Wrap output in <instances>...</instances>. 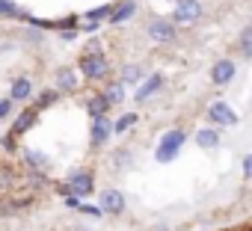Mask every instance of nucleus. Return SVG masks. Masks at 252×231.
Returning <instances> with one entry per match:
<instances>
[{
	"mask_svg": "<svg viewBox=\"0 0 252 231\" xmlns=\"http://www.w3.org/2000/svg\"><path fill=\"white\" fill-rule=\"evenodd\" d=\"M77 71H80L86 80H104V77H107V71H110V59H107L98 48H95V51H83Z\"/></svg>",
	"mask_w": 252,
	"mask_h": 231,
	"instance_id": "f03ea898",
	"label": "nucleus"
},
{
	"mask_svg": "<svg viewBox=\"0 0 252 231\" xmlns=\"http://www.w3.org/2000/svg\"><path fill=\"white\" fill-rule=\"evenodd\" d=\"M113 3H101V6H95V9H89V12H83V18L86 21H104V18H110L113 15Z\"/></svg>",
	"mask_w": 252,
	"mask_h": 231,
	"instance_id": "4be33fe9",
	"label": "nucleus"
},
{
	"mask_svg": "<svg viewBox=\"0 0 252 231\" xmlns=\"http://www.w3.org/2000/svg\"><path fill=\"white\" fill-rule=\"evenodd\" d=\"M113 166H116V169H128V166H131V151H128V148H119V151L113 154Z\"/></svg>",
	"mask_w": 252,
	"mask_h": 231,
	"instance_id": "5701e85b",
	"label": "nucleus"
},
{
	"mask_svg": "<svg viewBox=\"0 0 252 231\" xmlns=\"http://www.w3.org/2000/svg\"><path fill=\"white\" fill-rule=\"evenodd\" d=\"M208 119H211L214 125H220V128H231V125H237V113H234L225 101H214V104L208 107Z\"/></svg>",
	"mask_w": 252,
	"mask_h": 231,
	"instance_id": "1a4fd4ad",
	"label": "nucleus"
},
{
	"mask_svg": "<svg viewBox=\"0 0 252 231\" xmlns=\"http://www.w3.org/2000/svg\"><path fill=\"white\" fill-rule=\"evenodd\" d=\"M63 204H65V207H71V210H77V207H80V196L65 193V196H63Z\"/></svg>",
	"mask_w": 252,
	"mask_h": 231,
	"instance_id": "a878e982",
	"label": "nucleus"
},
{
	"mask_svg": "<svg viewBox=\"0 0 252 231\" xmlns=\"http://www.w3.org/2000/svg\"><path fill=\"white\" fill-rule=\"evenodd\" d=\"M234 77H237V62H234V59L222 57V59H217V62L211 65V83H214V86H228Z\"/></svg>",
	"mask_w": 252,
	"mask_h": 231,
	"instance_id": "0eeeda50",
	"label": "nucleus"
},
{
	"mask_svg": "<svg viewBox=\"0 0 252 231\" xmlns=\"http://www.w3.org/2000/svg\"><path fill=\"white\" fill-rule=\"evenodd\" d=\"M137 15V3H134V0H122V3L113 9V15L107 18L110 21V27H116V24H125V21H131Z\"/></svg>",
	"mask_w": 252,
	"mask_h": 231,
	"instance_id": "4468645a",
	"label": "nucleus"
},
{
	"mask_svg": "<svg viewBox=\"0 0 252 231\" xmlns=\"http://www.w3.org/2000/svg\"><path fill=\"white\" fill-rule=\"evenodd\" d=\"M193 140H196V145H199V148H205V151H214V148H220V143H222V134H220L217 128H199V131L193 134Z\"/></svg>",
	"mask_w": 252,
	"mask_h": 231,
	"instance_id": "f8f14e48",
	"label": "nucleus"
},
{
	"mask_svg": "<svg viewBox=\"0 0 252 231\" xmlns=\"http://www.w3.org/2000/svg\"><path fill=\"white\" fill-rule=\"evenodd\" d=\"M110 137H113V122L107 119V116H95V119H92V128H89V143H92V148L107 145Z\"/></svg>",
	"mask_w": 252,
	"mask_h": 231,
	"instance_id": "6e6552de",
	"label": "nucleus"
},
{
	"mask_svg": "<svg viewBox=\"0 0 252 231\" xmlns=\"http://www.w3.org/2000/svg\"><path fill=\"white\" fill-rule=\"evenodd\" d=\"M54 101H57V92H45V95L39 98V110H42V107H48V104H54Z\"/></svg>",
	"mask_w": 252,
	"mask_h": 231,
	"instance_id": "c85d7f7f",
	"label": "nucleus"
},
{
	"mask_svg": "<svg viewBox=\"0 0 252 231\" xmlns=\"http://www.w3.org/2000/svg\"><path fill=\"white\" fill-rule=\"evenodd\" d=\"M0 18H27V12L18 6V3H12V0H0Z\"/></svg>",
	"mask_w": 252,
	"mask_h": 231,
	"instance_id": "aec40b11",
	"label": "nucleus"
},
{
	"mask_svg": "<svg viewBox=\"0 0 252 231\" xmlns=\"http://www.w3.org/2000/svg\"><path fill=\"white\" fill-rule=\"evenodd\" d=\"M104 98H107L110 104H122V101H125V83H122V80H116V83H107V89H104Z\"/></svg>",
	"mask_w": 252,
	"mask_h": 231,
	"instance_id": "412c9836",
	"label": "nucleus"
},
{
	"mask_svg": "<svg viewBox=\"0 0 252 231\" xmlns=\"http://www.w3.org/2000/svg\"><path fill=\"white\" fill-rule=\"evenodd\" d=\"M243 178H246V181H252V154H246V157H243Z\"/></svg>",
	"mask_w": 252,
	"mask_h": 231,
	"instance_id": "cd10ccee",
	"label": "nucleus"
},
{
	"mask_svg": "<svg viewBox=\"0 0 252 231\" xmlns=\"http://www.w3.org/2000/svg\"><path fill=\"white\" fill-rule=\"evenodd\" d=\"M12 107H15V101H12V98H0V119H9Z\"/></svg>",
	"mask_w": 252,
	"mask_h": 231,
	"instance_id": "393cba45",
	"label": "nucleus"
},
{
	"mask_svg": "<svg viewBox=\"0 0 252 231\" xmlns=\"http://www.w3.org/2000/svg\"><path fill=\"white\" fill-rule=\"evenodd\" d=\"M175 24H181V27H190V24H196L199 18H202V3L199 0H175Z\"/></svg>",
	"mask_w": 252,
	"mask_h": 231,
	"instance_id": "423d86ee",
	"label": "nucleus"
},
{
	"mask_svg": "<svg viewBox=\"0 0 252 231\" xmlns=\"http://www.w3.org/2000/svg\"><path fill=\"white\" fill-rule=\"evenodd\" d=\"M39 122V107H30V110H21L18 113V119H15V125H12V137H21V134H27L33 125Z\"/></svg>",
	"mask_w": 252,
	"mask_h": 231,
	"instance_id": "9b49d317",
	"label": "nucleus"
},
{
	"mask_svg": "<svg viewBox=\"0 0 252 231\" xmlns=\"http://www.w3.org/2000/svg\"><path fill=\"white\" fill-rule=\"evenodd\" d=\"M98 204H101V210H104L107 216H122V213H125V207H128V199H125V193H122V190L110 187V190H104V193H101Z\"/></svg>",
	"mask_w": 252,
	"mask_h": 231,
	"instance_id": "39448f33",
	"label": "nucleus"
},
{
	"mask_svg": "<svg viewBox=\"0 0 252 231\" xmlns=\"http://www.w3.org/2000/svg\"><path fill=\"white\" fill-rule=\"evenodd\" d=\"M80 86V71L71 68V65H63L57 71V89H65V92H74Z\"/></svg>",
	"mask_w": 252,
	"mask_h": 231,
	"instance_id": "ddd939ff",
	"label": "nucleus"
},
{
	"mask_svg": "<svg viewBox=\"0 0 252 231\" xmlns=\"http://www.w3.org/2000/svg\"><path fill=\"white\" fill-rule=\"evenodd\" d=\"M30 95H33V80L30 77H15L12 89H9V98L18 104V101H30Z\"/></svg>",
	"mask_w": 252,
	"mask_h": 231,
	"instance_id": "2eb2a0df",
	"label": "nucleus"
},
{
	"mask_svg": "<svg viewBox=\"0 0 252 231\" xmlns=\"http://www.w3.org/2000/svg\"><path fill=\"white\" fill-rule=\"evenodd\" d=\"M137 122H140V116H137V113H122L119 119L113 122V134H128Z\"/></svg>",
	"mask_w": 252,
	"mask_h": 231,
	"instance_id": "6ab92c4d",
	"label": "nucleus"
},
{
	"mask_svg": "<svg viewBox=\"0 0 252 231\" xmlns=\"http://www.w3.org/2000/svg\"><path fill=\"white\" fill-rule=\"evenodd\" d=\"M119 80H122L125 86H137V83L143 80V65H137V62L122 65V71H119Z\"/></svg>",
	"mask_w": 252,
	"mask_h": 231,
	"instance_id": "dca6fc26",
	"label": "nucleus"
},
{
	"mask_svg": "<svg viewBox=\"0 0 252 231\" xmlns=\"http://www.w3.org/2000/svg\"><path fill=\"white\" fill-rule=\"evenodd\" d=\"M160 89H163V74H149V77L140 83V89L134 92V101L143 104V101H149L152 95H158Z\"/></svg>",
	"mask_w": 252,
	"mask_h": 231,
	"instance_id": "9d476101",
	"label": "nucleus"
},
{
	"mask_svg": "<svg viewBox=\"0 0 252 231\" xmlns=\"http://www.w3.org/2000/svg\"><path fill=\"white\" fill-rule=\"evenodd\" d=\"M184 143H187V131H184V128H172V131H166V134L158 140L155 160H158V163H172V160L178 157V151L184 148Z\"/></svg>",
	"mask_w": 252,
	"mask_h": 231,
	"instance_id": "f257e3e1",
	"label": "nucleus"
},
{
	"mask_svg": "<svg viewBox=\"0 0 252 231\" xmlns=\"http://www.w3.org/2000/svg\"><path fill=\"white\" fill-rule=\"evenodd\" d=\"M175 21H166V18H152L149 24H146V36L155 42V45H169V42H175Z\"/></svg>",
	"mask_w": 252,
	"mask_h": 231,
	"instance_id": "7ed1b4c3",
	"label": "nucleus"
},
{
	"mask_svg": "<svg viewBox=\"0 0 252 231\" xmlns=\"http://www.w3.org/2000/svg\"><path fill=\"white\" fill-rule=\"evenodd\" d=\"M60 39H63V42H74V39H77V30H74V27H65V30L60 27Z\"/></svg>",
	"mask_w": 252,
	"mask_h": 231,
	"instance_id": "bb28decb",
	"label": "nucleus"
},
{
	"mask_svg": "<svg viewBox=\"0 0 252 231\" xmlns=\"http://www.w3.org/2000/svg\"><path fill=\"white\" fill-rule=\"evenodd\" d=\"M68 187H71L74 196L89 199V196L95 193V175H92V169H74V172L68 175Z\"/></svg>",
	"mask_w": 252,
	"mask_h": 231,
	"instance_id": "20e7f679",
	"label": "nucleus"
},
{
	"mask_svg": "<svg viewBox=\"0 0 252 231\" xmlns=\"http://www.w3.org/2000/svg\"><path fill=\"white\" fill-rule=\"evenodd\" d=\"M113 104L104 98V92H98V95H89L86 98V110H89V116L95 119V116H107V110H110Z\"/></svg>",
	"mask_w": 252,
	"mask_h": 231,
	"instance_id": "f3484780",
	"label": "nucleus"
},
{
	"mask_svg": "<svg viewBox=\"0 0 252 231\" xmlns=\"http://www.w3.org/2000/svg\"><path fill=\"white\" fill-rule=\"evenodd\" d=\"M24 163H27L30 169H45L51 160H48V154L39 151V148H24Z\"/></svg>",
	"mask_w": 252,
	"mask_h": 231,
	"instance_id": "a211bd4d",
	"label": "nucleus"
},
{
	"mask_svg": "<svg viewBox=\"0 0 252 231\" xmlns=\"http://www.w3.org/2000/svg\"><path fill=\"white\" fill-rule=\"evenodd\" d=\"M240 48H243V54H246V57H252V24L240 33Z\"/></svg>",
	"mask_w": 252,
	"mask_h": 231,
	"instance_id": "b1692460",
	"label": "nucleus"
}]
</instances>
